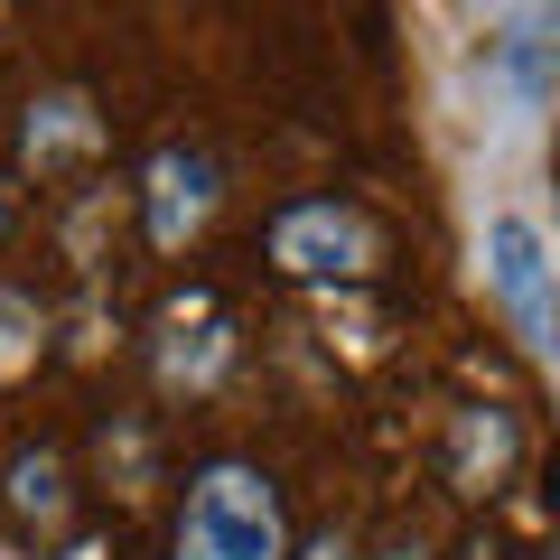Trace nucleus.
<instances>
[{
	"instance_id": "nucleus-13",
	"label": "nucleus",
	"mask_w": 560,
	"mask_h": 560,
	"mask_svg": "<svg viewBox=\"0 0 560 560\" xmlns=\"http://www.w3.org/2000/svg\"><path fill=\"white\" fill-rule=\"evenodd\" d=\"M0 234H10V197H0Z\"/></svg>"
},
{
	"instance_id": "nucleus-14",
	"label": "nucleus",
	"mask_w": 560,
	"mask_h": 560,
	"mask_svg": "<svg viewBox=\"0 0 560 560\" xmlns=\"http://www.w3.org/2000/svg\"><path fill=\"white\" fill-rule=\"evenodd\" d=\"M467 560H495V551H486V541H477V551H467Z\"/></svg>"
},
{
	"instance_id": "nucleus-2",
	"label": "nucleus",
	"mask_w": 560,
	"mask_h": 560,
	"mask_svg": "<svg viewBox=\"0 0 560 560\" xmlns=\"http://www.w3.org/2000/svg\"><path fill=\"white\" fill-rule=\"evenodd\" d=\"M178 560H290V523L261 467L215 458L178 504Z\"/></svg>"
},
{
	"instance_id": "nucleus-12",
	"label": "nucleus",
	"mask_w": 560,
	"mask_h": 560,
	"mask_svg": "<svg viewBox=\"0 0 560 560\" xmlns=\"http://www.w3.org/2000/svg\"><path fill=\"white\" fill-rule=\"evenodd\" d=\"M383 560H430V551H420V541H393V551H383Z\"/></svg>"
},
{
	"instance_id": "nucleus-7",
	"label": "nucleus",
	"mask_w": 560,
	"mask_h": 560,
	"mask_svg": "<svg viewBox=\"0 0 560 560\" xmlns=\"http://www.w3.org/2000/svg\"><path fill=\"white\" fill-rule=\"evenodd\" d=\"M20 150H28V168H75V160H94V150H103V113L75 94V84H57V94L28 103Z\"/></svg>"
},
{
	"instance_id": "nucleus-6",
	"label": "nucleus",
	"mask_w": 560,
	"mask_h": 560,
	"mask_svg": "<svg viewBox=\"0 0 560 560\" xmlns=\"http://www.w3.org/2000/svg\"><path fill=\"white\" fill-rule=\"evenodd\" d=\"M224 364H234L224 308L215 300H168V318H160V383L168 393H206V383H224Z\"/></svg>"
},
{
	"instance_id": "nucleus-5",
	"label": "nucleus",
	"mask_w": 560,
	"mask_h": 560,
	"mask_svg": "<svg viewBox=\"0 0 560 560\" xmlns=\"http://www.w3.org/2000/svg\"><path fill=\"white\" fill-rule=\"evenodd\" d=\"M215 206H224V168L206 160L197 140L150 150V168H140V234L160 243V253H187L215 224Z\"/></svg>"
},
{
	"instance_id": "nucleus-11",
	"label": "nucleus",
	"mask_w": 560,
	"mask_h": 560,
	"mask_svg": "<svg viewBox=\"0 0 560 560\" xmlns=\"http://www.w3.org/2000/svg\"><path fill=\"white\" fill-rule=\"evenodd\" d=\"M300 560H346V541H308V551Z\"/></svg>"
},
{
	"instance_id": "nucleus-10",
	"label": "nucleus",
	"mask_w": 560,
	"mask_h": 560,
	"mask_svg": "<svg viewBox=\"0 0 560 560\" xmlns=\"http://www.w3.org/2000/svg\"><path fill=\"white\" fill-rule=\"evenodd\" d=\"M38 355H47V308L28 300V290L0 280V383H20Z\"/></svg>"
},
{
	"instance_id": "nucleus-3",
	"label": "nucleus",
	"mask_w": 560,
	"mask_h": 560,
	"mask_svg": "<svg viewBox=\"0 0 560 560\" xmlns=\"http://www.w3.org/2000/svg\"><path fill=\"white\" fill-rule=\"evenodd\" d=\"M477 84L495 103V121H541L560 113V10H504L486 28V57H477Z\"/></svg>"
},
{
	"instance_id": "nucleus-15",
	"label": "nucleus",
	"mask_w": 560,
	"mask_h": 560,
	"mask_svg": "<svg viewBox=\"0 0 560 560\" xmlns=\"http://www.w3.org/2000/svg\"><path fill=\"white\" fill-rule=\"evenodd\" d=\"M541 560H560V541H551V551H541Z\"/></svg>"
},
{
	"instance_id": "nucleus-8",
	"label": "nucleus",
	"mask_w": 560,
	"mask_h": 560,
	"mask_svg": "<svg viewBox=\"0 0 560 560\" xmlns=\"http://www.w3.org/2000/svg\"><path fill=\"white\" fill-rule=\"evenodd\" d=\"M514 458H523L514 411H458V430H448V486L486 495V486H504V467H514Z\"/></svg>"
},
{
	"instance_id": "nucleus-4",
	"label": "nucleus",
	"mask_w": 560,
	"mask_h": 560,
	"mask_svg": "<svg viewBox=\"0 0 560 560\" xmlns=\"http://www.w3.org/2000/svg\"><path fill=\"white\" fill-rule=\"evenodd\" d=\"M383 261V234L364 206H337V197H300L271 215V271L290 280H318V290H337V280H364Z\"/></svg>"
},
{
	"instance_id": "nucleus-1",
	"label": "nucleus",
	"mask_w": 560,
	"mask_h": 560,
	"mask_svg": "<svg viewBox=\"0 0 560 560\" xmlns=\"http://www.w3.org/2000/svg\"><path fill=\"white\" fill-rule=\"evenodd\" d=\"M477 280H486V300H495V318L523 337V355L560 364V243L533 206H495L486 215Z\"/></svg>"
},
{
	"instance_id": "nucleus-9",
	"label": "nucleus",
	"mask_w": 560,
	"mask_h": 560,
	"mask_svg": "<svg viewBox=\"0 0 560 560\" xmlns=\"http://www.w3.org/2000/svg\"><path fill=\"white\" fill-rule=\"evenodd\" d=\"M66 504H75V495H66V458H57V448H20V458H10V514L38 523V533H57Z\"/></svg>"
}]
</instances>
